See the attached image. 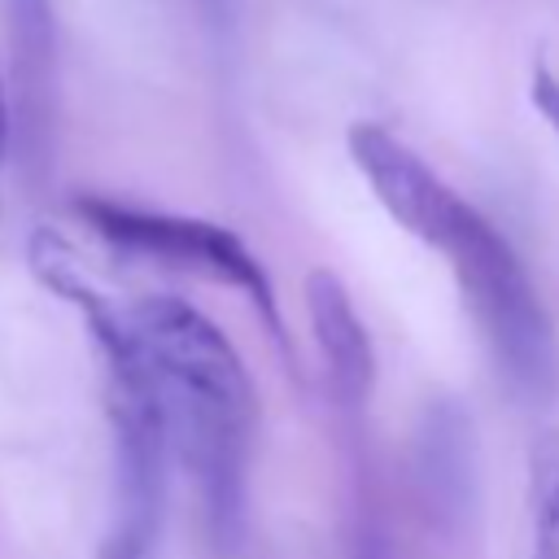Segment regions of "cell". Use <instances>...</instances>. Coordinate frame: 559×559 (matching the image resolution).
I'll list each match as a JSON object with an SVG mask.
<instances>
[{
  "instance_id": "1",
  "label": "cell",
  "mask_w": 559,
  "mask_h": 559,
  "mask_svg": "<svg viewBox=\"0 0 559 559\" xmlns=\"http://www.w3.org/2000/svg\"><path fill=\"white\" fill-rule=\"evenodd\" d=\"M122 314L148 362L166 419V445L192 480L205 542L218 559H231L245 537L249 445L258 415L253 380L227 332L183 297L153 293L131 301Z\"/></svg>"
},
{
  "instance_id": "2",
  "label": "cell",
  "mask_w": 559,
  "mask_h": 559,
  "mask_svg": "<svg viewBox=\"0 0 559 559\" xmlns=\"http://www.w3.org/2000/svg\"><path fill=\"white\" fill-rule=\"evenodd\" d=\"M26 266L57 301H66L100 362L105 384V415L114 432V485H118V515L114 528L131 533L153 550L166 507V419L148 376V362L127 328V314L87 280L70 240L52 227H35L26 240Z\"/></svg>"
},
{
  "instance_id": "3",
  "label": "cell",
  "mask_w": 559,
  "mask_h": 559,
  "mask_svg": "<svg viewBox=\"0 0 559 559\" xmlns=\"http://www.w3.org/2000/svg\"><path fill=\"white\" fill-rule=\"evenodd\" d=\"M424 245L445 258L454 271L463 301L489 341L498 367L507 380L533 397L546 402L559 384V341L555 323L520 262V253L507 245V236L459 192L437 214V223L424 231Z\"/></svg>"
},
{
  "instance_id": "4",
  "label": "cell",
  "mask_w": 559,
  "mask_h": 559,
  "mask_svg": "<svg viewBox=\"0 0 559 559\" xmlns=\"http://www.w3.org/2000/svg\"><path fill=\"white\" fill-rule=\"evenodd\" d=\"M74 214L109 249H118L127 258H140V262H153V266H166L179 275H197V280L240 293L253 306L271 345L280 349L284 367L297 376V349L288 336V319L280 310V293H275L266 266L258 262V253L231 227L197 218V214H170V210L114 201V197H74Z\"/></svg>"
},
{
  "instance_id": "5",
  "label": "cell",
  "mask_w": 559,
  "mask_h": 559,
  "mask_svg": "<svg viewBox=\"0 0 559 559\" xmlns=\"http://www.w3.org/2000/svg\"><path fill=\"white\" fill-rule=\"evenodd\" d=\"M411 476L424 524L441 546H467L480 524V463L476 428L459 397H432L411 437Z\"/></svg>"
},
{
  "instance_id": "6",
  "label": "cell",
  "mask_w": 559,
  "mask_h": 559,
  "mask_svg": "<svg viewBox=\"0 0 559 559\" xmlns=\"http://www.w3.org/2000/svg\"><path fill=\"white\" fill-rule=\"evenodd\" d=\"M301 297H306V319L323 362L328 393L349 419H358L376 389V349L349 301V288L332 266H310L301 280Z\"/></svg>"
},
{
  "instance_id": "7",
  "label": "cell",
  "mask_w": 559,
  "mask_h": 559,
  "mask_svg": "<svg viewBox=\"0 0 559 559\" xmlns=\"http://www.w3.org/2000/svg\"><path fill=\"white\" fill-rule=\"evenodd\" d=\"M9 9V44H13V79H17V131L31 162H44L48 127H52V83H57V22L52 0H4Z\"/></svg>"
},
{
  "instance_id": "8",
  "label": "cell",
  "mask_w": 559,
  "mask_h": 559,
  "mask_svg": "<svg viewBox=\"0 0 559 559\" xmlns=\"http://www.w3.org/2000/svg\"><path fill=\"white\" fill-rule=\"evenodd\" d=\"M533 559H559V437L533 450Z\"/></svg>"
},
{
  "instance_id": "9",
  "label": "cell",
  "mask_w": 559,
  "mask_h": 559,
  "mask_svg": "<svg viewBox=\"0 0 559 559\" xmlns=\"http://www.w3.org/2000/svg\"><path fill=\"white\" fill-rule=\"evenodd\" d=\"M528 96H533V109H537V114L550 122V131L559 135V74H555L546 61H533Z\"/></svg>"
},
{
  "instance_id": "10",
  "label": "cell",
  "mask_w": 559,
  "mask_h": 559,
  "mask_svg": "<svg viewBox=\"0 0 559 559\" xmlns=\"http://www.w3.org/2000/svg\"><path fill=\"white\" fill-rule=\"evenodd\" d=\"M96 559H148V546H144V542H135L131 533H122V528H114V524H109V533H105V542H100Z\"/></svg>"
},
{
  "instance_id": "11",
  "label": "cell",
  "mask_w": 559,
  "mask_h": 559,
  "mask_svg": "<svg viewBox=\"0 0 559 559\" xmlns=\"http://www.w3.org/2000/svg\"><path fill=\"white\" fill-rule=\"evenodd\" d=\"M9 144H13V109H9V83H4V70H0V179H4V166H9Z\"/></svg>"
},
{
  "instance_id": "12",
  "label": "cell",
  "mask_w": 559,
  "mask_h": 559,
  "mask_svg": "<svg viewBox=\"0 0 559 559\" xmlns=\"http://www.w3.org/2000/svg\"><path fill=\"white\" fill-rule=\"evenodd\" d=\"M201 9L210 13L214 26H231V17H236V0H201Z\"/></svg>"
}]
</instances>
